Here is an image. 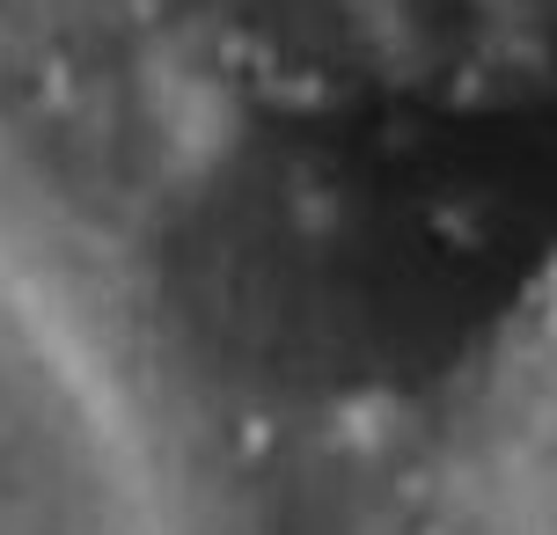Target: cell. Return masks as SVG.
I'll use <instances>...</instances> for the list:
<instances>
[{"instance_id":"7a4b0ae2","label":"cell","mask_w":557,"mask_h":535,"mask_svg":"<svg viewBox=\"0 0 557 535\" xmlns=\"http://www.w3.org/2000/svg\"><path fill=\"white\" fill-rule=\"evenodd\" d=\"M455 535H557V374L513 419L499 470L476 484Z\"/></svg>"},{"instance_id":"6da1fadb","label":"cell","mask_w":557,"mask_h":535,"mask_svg":"<svg viewBox=\"0 0 557 535\" xmlns=\"http://www.w3.org/2000/svg\"><path fill=\"white\" fill-rule=\"evenodd\" d=\"M0 535H235L162 315L52 176L0 140Z\"/></svg>"}]
</instances>
